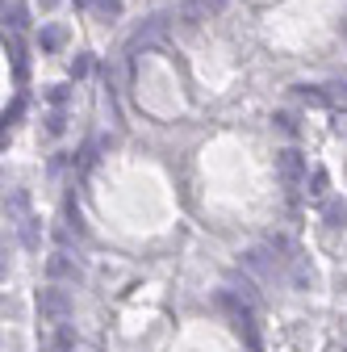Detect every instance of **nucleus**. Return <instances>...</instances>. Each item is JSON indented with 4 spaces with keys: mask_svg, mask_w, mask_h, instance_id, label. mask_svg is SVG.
I'll use <instances>...</instances> for the list:
<instances>
[{
    "mask_svg": "<svg viewBox=\"0 0 347 352\" xmlns=\"http://www.w3.org/2000/svg\"><path fill=\"white\" fill-rule=\"evenodd\" d=\"M42 5H55V0H42Z\"/></svg>",
    "mask_w": 347,
    "mask_h": 352,
    "instance_id": "1",
    "label": "nucleus"
}]
</instances>
